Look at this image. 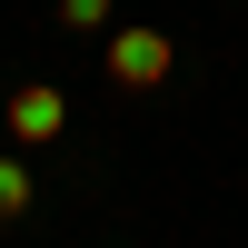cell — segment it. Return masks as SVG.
Instances as JSON below:
<instances>
[{"label": "cell", "mask_w": 248, "mask_h": 248, "mask_svg": "<svg viewBox=\"0 0 248 248\" xmlns=\"http://www.w3.org/2000/svg\"><path fill=\"white\" fill-rule=\"evenodd\" d=\"M0 129H10V139H20V149H50V139H60V129H70V99H60V90H50V79H20V90H10V99H0Z\"/></svg>", "instance_id": "6da1fadb"}, {"label": "cell", "mask_w": 248, "mask_h": 248, "mask_svg": "<svg viewBox=\"0 0 248 248\" xmlns=\"http://www.w3.org/2000/svg\"><path fill=\"white\" fill-rule=\"evenodd\" d=\"M60 30H109V0H60Z\"/></svg>", "instance_id": "277c9868"}, {"label": "cell", "mask_w": 248, "mask_h": 248, "mask_svg": "<svg viewBox=\"0 0 248 248\" xmlns=\"http://www.w3.org/2000/svg\"><path fill=\"white\" fill-rule=\"evenodd\" d=\"M30 199H40V189H30V169H20V159H0V229H10Z\"/></svg>", "instance_id": "3957f363"}, {"label": "cell", "mask_w": 248, "mask_h": 248, "mask_svg": "<svg viewBox=\"0 0 248 248\" xmlns=\"http://www.w3.org/2000/svg\"><path fill=\"white\" fill-rule=\"evenodd\" d=\"M179 70V40L169 30H119L109 40V90H159Z\"/></svg>", "instance_id": "7a4b0ae2"}]
</instances>
